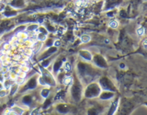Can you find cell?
<instances>
[{"instance_id":"6da1fadb","label":"cell","mask_w":147,"mask_h":115,"mask_svg":"<svg viewBox=\"0 0 147 115\" xmlns=\"http://www.w3.org/2000/svg\"><path fill=\"white\" fill-rule=\"evenodd\" d=\"M81 40H82L83 43H88V41H90V36H88V35H83L81 37Z\"/></svg>"},{"instance_id":"7a4b0ae2","label":"cell","mask_w":147,"mask_h":115,"mask_svg":"<svg viewBox=\"0 0 147 115\" xmlns=\"http://www.w3.org/2000/svg\"><path fill=\"white\" fill-rule=\"evenodd\" d=\"M72 82V78L71 77H69V76H65V78H64V79H63V83H64V84H70V83Z\"/></svg>"},{"instance_id":"3957f363","label":"cell","mask_w":147,"mask_h":115,"mask_svg":"<svg viewBox=\"0 0 147 115\" xmlns=\"http://www.w3.org/2000/svg\"><path fill=\"white\" fill-rule=\"evenodd\" d=\"M109 26H110V27H112V28H117V27H118V21H116V20L110 21Z\"/></svg>"},{"instance_id":"277c9868","label":"cell","mask_w":147,"mask_h":115,"mask_svg":"<svg viewBox=\"0 0 147 115\" xmlns=\"http://www.w3.org/2000/svg\"><path fill=\"white\" fill-rule=\"evenodd\" d=\"M20 71H22V72L26 73V72L29 71V67H28L27 66H22L20 67Z\"/></svg>"},{"instance_id":"5b68a950","label":"cell","mask_w":147,"mask_h":115,"mask_svg":"<svg viewBox=\"0 0 147 115\" xmlns=\"http://www.w3.org/2000/svg\"><path fill=\"white\" fill-rule=\"evenodd\" d=\"M137 33L139 36H142V35H144V28H141V29H139L137 30Z\"/></svg>"},{"instance_id":"8992f818","label":"cell","mask_w":147,"mask_h":115,"mask_svg":"<svg viewBox=\"0 0 147 115\" xmlns=\"http://www.w3.org/2000/svg\"><path fill=\"white\" fill-rule=\"evenodd\" d=\"M112 94H110V92H109V93L107 94H103L102 96H101V98L102 99H107V98H109V97H111Z\"/></svg>"},{"instance_id":"52a82bcc","label":"cell","mask_w":147,"mask_h":115,"mask_svg":"<svg viewBox=\"0 0 147 115\" xmlns=\"http://www.w3.org/2000/svg\"><path fill=\"white\" fill-rule=\"evenodd\" d=\"M64 68H65V71H70L71 70V66H70V64H69L68 63L65 64V66H64Z\"/></svg>"},{"instance_id":"ba28073f","label":"cell","mask_w":147,"mask_h":115,"mask_svg":"<svg viewBox=\"0 0 147 115\" xmlns=\"http://www.w3.org/2000/svg\"><path fill=\"white\" fill-rule=\"evenodd\" d=\"M49 93V91L47 89H45V90H42V92H41V95H42V97H47Z\"/></svg>"},{"instance_id":"9c48e42d","label":"cell","mask_w":147,"mask_h":115,"mask_svg":"<svg viewBox=\"0 0 147 115\" xmlns=\"http://www.w3.org/2000/svg\"><path fill=\"white\" fill-rule=\"evenodd\" d=\"M12 87V92H11V94H13L14 92H16V90H17V86H15V85H13V86H11Z\"/></svg>"},{"instance_id":"30bf717a","label":"cell","mask_w":147,"mask_h":115,"mask_svg":"<svg viewBox=\"0 0 147 115\" xmlns=\"http://www.w3.org/2000/svg\"><path fill=\"white\" fill-rule=\"evenodd\" d=\"M142 44H144V48H146V40H144V43H142Z\"/></svg>"}]
</instances>
